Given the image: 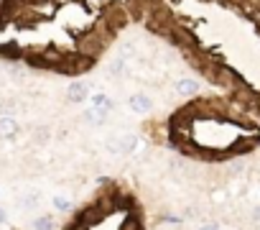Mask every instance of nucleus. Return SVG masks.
<instances>
[{
    "label": "nucleus",
    "mask_w": 260,
    "mask_h": 230,
    "mask_svg": "<svg viewBox=\"0 0 260 230\" xmlns=\"http://www.w3.org/2000/svg\"><path fill=\"white\" fill-rule=\"evenodd\" d=\"M138 146V136L136 133H122V136H110L107 141V149L110 154H117V156H127V154H133Z\"/></svg>",
    "instance_id": "obj_1"
},
{
    "label": "nucleus",
    "mask_w": 260,
    "mask_h": 230,
    "mask_svg": "<svg viewBox=\"0 0 260 230\" xmlns=\"http://www.w3.org/2000/svg\"><path fill=\"white\" fill-rule=\"evenodd\" d=\"M92 102H94V107H105V110H110V107H112V102H110V100H107V95H102V92H100V95H94V97H92Z\"/></svg>",
    "instance_id": "obj_8"
},
{
    "label": "nucleus",
    "mask_w": 260,
    "mask_h": 230,
    "mask_svg": "<svg viewBox=\"0 0 260 230\" xmlns=\"http://www.w3.org/2000/svg\"><path fill=\"white\" fill-rule=\"evenodd\" d=\"M87 95H89V84L87 82H72L69 90H67L69 102H82V100H87Z\"/></svg>",
    "instance_id": "obj_3"
},
{
    "label": "nucleus",
    "mask_w": 260,
    "mask_h": 230,
    "mask_svg": "<svg viewBox=\"0 0 260 230\" xmlns=\"http://www.w3.org/2000/svg\"><path fill=\"white\" fill-rule=\"evenodd\" d=\"M54 207H56V210H69V199H67L64 194H56V197H54Z\"/></svg>",
    "instance_id": "obj_9"
},
{
    "label": "nucleus",
    "mask_w": 260,
    "mask_h": 230,
    "mask_svg": "<svg viewBox=\"0 0 260 230\" xmlns=\"http://www.w3.org/2000/svg\"><path fill=\"white\" fill-rule=\"evenodd\" d=\"M197 230H222V227H219L217 222H202V225H199Z\"/></svg>",
    "instance_id": "obj_10"
},
{
    "label": "nucleus",
    "mask_w": 260,
    "mask_h": 230,
    "mask_svg": "<svg viewBox=\"0 0 260 230\" xmlns=\"http://www.w3.org/2000/svg\"><path fill=\"white\" fill-rule=\"evenodd\" d=\"M174 90H176V95H197L199 92V84L194 79H179L174 84Z\"/></svg>",
    "instance_id": "obj_7"
},
{
    "label": "nucleus",
    "mask_w": 260,
    "mask_h": 230,
    "mask_svg": "<svg viewBox=\"0 0 260 230\" xmlns=\"http://www.w3.org/2000/svg\"><path fill=\"white\" fill-rule=\"evenodd\" d=\"M107 112H110V110H105V107H89V110L84 112V121L92 123V126H102V123L107 121Z\"/></svg>",
    "instance_id": "obj_6"
},
{
    "label": "nucleus",
    "mask_w": 260,
    "mask_h": 230,
    "mask_svg": "<svg viewBox=\"0 0 260 230\" xmlns=\"http://www.w3.org/2000/svg\"><path fill=\"white\" fill-rule=\"evenodd\" d=\"M64 72H69V74H79L82 69H87L89 67V59H79V56H69L64 64H59Z\"/></svg>",
    "instance_id": "obj_5"
},
{
    "label": "nucleus",
    "mask_w": 260,
    "mask_h": 230,
    "mask_svg": "<svg viewBox=\"0 0 260 230\" xmlns=\"http://www.w3.org/2000/svg\"><path fill=\"white\" fill-rule=\"evenodd\" d=\"M6 220V215H3V210H0V222H3Z\"/></svg>",
    "instance_id": "obj_13"
},
{
    "label": "nucleus",
    "mask_w": 260,
    "mask_h": 230,
    "mask_svg": "<svg viewBox=\"0 0 260 230\" xmlns=\"http://www.w3.org/2000/svg\"><path fill=\"white\" fill-rule=\"evenodd\" d=\"M36 202H39V199H36V194H28V197L23 199V207H34Z\"/></svg>",
    "instance_id": "obj_11"
},
{
    "label": "nucleus",
    "mask_w": 260,
    "mask_h": 230,
    "mask_svg": "<svg viewBox=\"0 0 260 230\" xmlns=\"http://www.w3.org/2000/svg\"><path fill=\"white\" fill-rule=\"evenodd\" d=\"M127 105H130V110H133V112H138V115H146V112H151V110H153V102H151V97H148V95H143V92L130 95Z\"/></svg>",
    "instance_id": "obj_2"
},
{
    "label": "nucleus",
    "mask_w": 260,
    "mask_h": 230,
    "mask_svg": "<svg viewBox=\"0 0 260 230\" xmlns=\"http://www.w3.org/2000/svg\"><path fill=\"white\" fill-rule=\"evenodd\" d=\"M255 220H260V207H257V210H255Z\"/></svg>",
    "instance_id": "obj_12"
},
{
    "label": "nucleus",
    "mask_w": 260,
    "mask_h": 230,
    "mask_svg": "<svg viewBox=\"0 0 260 230\" xmlns=\"http://www.w3.org/2000/svg\"><path fill=\"white\" fill-rule=\"evenodd\" d=\"M16 136H18V123L11 115H3L0 118V138H16Z\"/></svg>",
    "instance_id": "obj_4"
}]
</instances>
